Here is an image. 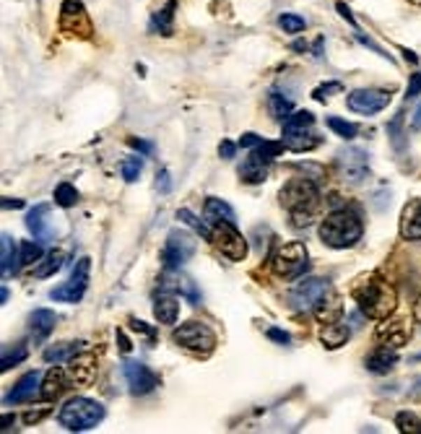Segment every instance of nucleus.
I'll list each match as a JSON object with an SVG mask.
<instances>
[{"instance_id":"nucleus-1","label":"nucleus","mask_w":421,"mask_h":434,"mask_svg":"<svg viewBox=\"0 0 421 434\" xmlns=\"http://www.w3.org/2000/svg\"><path fill=\"white\" fill-rule=\"evenodd\" d=\"M281 205L292 213L294 229H307L312 224V216L320 205V190L312 180L294 177L281 187Z\"/></svg>"},{"instance_id":"nucleus-2","label":"nucleus","mask_w":421,"mask_h":434,"mask_svg":"<svg viewBox=\"0 0 421 434\" xmlns=\"http://www.w3.org/2000/svg\"><path fill=\"white\" fill-rule=\"evenodd\" d=\"M354 299H357L362 314L372 317V320H387L398 307V294L395 289L385 281V278H364L357 289H354Z\"/></svg>"},{"instance_id":"nucleus-3","label":"nucleus","mask_w":421,"mask_h":434,"mask_svg":"<svg viewBox=\"0 0 421 434\" xmlns=\"http://www.w3.org/2000/svg\"><path fill=\"white\" fill-rule=\"evenodd\" d=\"M362 219L354 211L338 208V211H330L320 224V240L333 249H346L354 247L362 240Z\"/></svg>"},{"instance_id":"nucleus-4","label":"nucleus","mask_w":421,"mask_h":434,"mask_svg":"<svg viewBox=\"0 0 421 434\" xmlns=\"http://www.w3.org/2000/svg\"><path fill=\"white\" fill-rule=\"evenodd\" d=\"M101 419H104V406L92 398H71L57 414L60 426H65L68 432H89Z\"/></svg>"},{"instance_id":"nucleus-5","label":"nucleus","mask_w":421,"mask_h":434,"mask_svg":"<svg viewBox=\"0 0 421 434\" xmlns=\"http://www.w3.org/2000/svg\"><path fill=\"white\" fill-rule=\"evenodd\" d=\"M271 268L281 278H299L310 268V255L304 242H286L278 245L276 252L271 255Z\"/></svg>"},{"instance_id":"nucleus-6","label":"nucleus","mask_w":421,"mask_h":434,"mask_svg":"<svg viewBox=\"0 0 421 434\" xmlns=\"http://www.w3.org/2000/svg\"><path fill=\"white\" fill-rule=\"evenodd\" d=\"M172 341L177 343V346L187 349V352L198 354V356H208V354L216 349V333L210 331L206 323L190 320V323H183L180 328H174Z\"/></svg>"},{"instance_id":"nucleus-7","label":"nucleus","mask_w":421,"mask_h":434,"mask_svg":"<svg viewBox=\"0 0 421 434\" xmlns=\"http://www.w3.org/2000/svg\"><path fill=\"white\" fill-rule=\"evenodd\" d=\"M210 242L221 249L224 258L234 260V263L245 260V255H248V240L239 234L237 226L231 222H213V226H210Z\"/></svg>"},{"instance_id":"nucleus-8","label":"nucleus","mask_w":421,"mask_h":434,"mask_svg":"<svg viewBox=\"0 0 421 434\" xmlns=\"http://www.w3.org/2000/svg\"><path fill=\"white\" fill-rule=\"evenodd\" d=\"M192 255H195V240H192V234L180 231V229L169 231L166 245H164V249H162V266H164L166 270H177V268H183Z\"/></svg>"},{"instance_id":"nucleus-9","label":"nucleus","mask_w":421,"mask_h":434,"mask_svg":"<svg viewBox=\"0 0 421 434\" xmlns=\"http://www.w3.org/2000/svg\"><path fill=\"white\" fill-rule=\"evenodd\" d=\"M89 273H92V260L89 258H81L76 263L73 273L71 278L65 281L63 287H57L50 291V296L55 299V302H68V305H76V302H81L83 294H86V289H89Z\"/></svg>"},{"instance_id":"nucleus-10","label":"nucleus","mask_w":421,"mask_h":434,"mask_svg":"<svg viewBox=\"0 0 421 434\" xmlns=\"http://www.w3.org/2000/svg\"><path fill=\"white\" fill-rule=\"evenodd\" d=\"M330 291L328 278H304L289 291V302L297 312H312L317 302Z\"/></svg>"},{"instance_id":"nucleus-11","label":"nucleus","mask_w":421,"mask_h":434,"mask_svg":"<svg viewBox=\"0 0 421 434\" xmlns=\"http://www.w3.org/2000/svg\"><path fill=\"white\" fill-rule=\"evenodd\" d=\"M60 29H63L65 34H71V37H81V39H89L92 37V19H89V13L83 8L81 0H65L63 6H60Z\"/></svg>"},{"instance_id":"nucleus-12","label":"nucleus","mask_w":421,"mask_h":434,"mask_svg":"<svg viewBox=\"0 0 421 434\" xmlns=\"http://www.w3.org/2000/svg\"><path fill=\"white\" fill-rule=\"evenodd\" d=\"M336 164H338L341 180H346L351 185L364 182V177L369 175V154H366L364 148L351 146L346 151H341L338 157H336Z\"/></svg>"},{"instance_id":"nucleus-13","label":"nucleus","mask_w":421,"mask_h":434,"mask_svg":"<svg viewBox=\"0 0 421 434\" xmlns=\"http://www.w3.org/2000/svg\"><path fill=\"white\" fill-rule=\"evenodd\" d=\"M348 110L357 112V115H377L390 104V92L383 89H357V92L348 94Z\"/></svg>"},{"instance_id":"nucleus-14","label":"nucleus","mask_w":421,"mask_h":434,"mask_svg":"<svg viewBox=\"0 0 421 434\" xmlns=\"http://www.w3.org/2000/svg\"><path fill=\"white\" fill-rule=\"evenodd\" d=\"M122 375L128 379V388L133 396H146L159 385L156 372H151L143 361H125L122 364Z\"/></svg>"},{"instance_id":"nucleus-15","label":"nucleus","mask_w":421,"mask_h":434,"mask_svg":"<svg viewBox=\"0 0 421 434\" xmlns=\"http://www.w3.org/2000/svg\"><path fill=\"white\" fill-rule=\"evenodd\" d=\"M159 291H164V294H183L190 305H201V294H198V289H195V281L177 270H166L164 268V276L159 278Z\"/></svg>"},{"instance_id":"nucleus-16","label":"nucleus","mask_w":421,"mask_h":434,"mask_svg":"<svg viewBox=\"0 0 421 434\" xmlns=\"http://www.w3.org/2000/svg\"><path fill=\"white\" fill-rule=\"evenodd\" d=\"M27 229L34 234V240L37 242L55 240V224H52V211H50V205L39 203L27 213Z\"/></svg>"},{"instance_id":"nucleus-17","label":"nucleus","mask_w":421,"mask_h":434,"mask_svg":"<svg viewBox=\"0 0 421 434\" xmlns=\"http://www.w3.org/2000/svg\"><path fill=\"white\" fill-rule=\"evenodd\" d=\"M68 377L73 379L76 385H92L97 377V359L92 354H76L73 359L68 361Z\"/></svg>"},{"instance_id":"nucleus-18","label":"nucleus","mask_w":421,"mask_h":434,"mask_svg":"<svg viewBox=\"0 0 421 434\" xmlns=\"http://www.w3.org/2000/svg\"><path fill=\"white\" fill-rule=\"evenodd\" d=\"M42 390V375L39 372H29L24 377L13 385L8 396H6V406H13V403H24V400H31Z\"/></svg>"},{"instance_id":"nucleus-19","label":"nucleus","mask_w":421,"mask_h":434,"mask_svg":"<svg viewBox=\"0 0 421 434\" xmlns=\"http://www.w3.org/2000/svg\"><path fill=\"white\" fill-rule=\"evenodd\" d=\"M401 234H403V240L421 242V198L411 201V203L403 208Z\"/></svg>"},{"instance_id":"nucleus-20","label":"nucleus","mask_w":421,"mask_h":434,"mask_svg":"<svg viewBox=\"0 0 421 434\" xmlns=\"http://www.w3.org/2000/svg\"><path fill=\"white\" fill-rule=\"evenodd\" d=\"M0 266H3V278H6V281H8L21 266V252L10 234H3V237H0Z\"/></svg>"},{"instance_id":"nucleus-21","label":"nucleus","mask_w":421,"mask_h":434,"mask_svg":"<svg viewBox=\"0 0 421 434\" xmlns=\"http://www.w3.org/2000/svg\"><path fill=\"white\" fill-rule=\"evenodd\" d=\"M377 338H380V346H390V349H401L403 343L408 341V325L403 320H390V323H383L380 331H377Z\"/></svg>"},{"instance_id":"nucleus-22","label":"nucleus","mask_w":421,"mask_h":434,"mask_svg":"<svg viewBox=\"0 0 421 434\" xmlns=\"http://www.w3.org/2000/svg\"><path fill=\"white\" fill-rule=\"evenodd\" d=\"M57 325V314L52 310H34L31 317H29V331L34 335V341H45L50 333L55 331Z\"/></svg>"},{"instance_id":"nucleus-23","label":"nucleus","mask_w":421,"mask_h":434,"mask_svg":"<svg viewBox=\"0 0 421 434\" xmlns=\"http://www.w3.org/2000/svg\"><path fill=\"white\" fill-rule=\"evenodd\" d=\"M395 361H398L395 349L380 346V349H375V352L366 356V370L372 372V375H387L395 367Z\"/></svg>"},{"instance_id":"nucleus-24","label":"nucleus","mask_w":421,"mask_h":434,"mask_svg":"<svg viewBox=\"0 0 421 434\" xmlns=\"http://www.w3.org/2000/svg\"><path fill=\"white\" fill-rule=\"evenodd\" d=\"M65 388H68V385H65V372L60 370V367H52V370H47L45 379H42L39 396L45 398V400H57V398L63 396Z\"/></svg>"},{"instance_id":"nucleus-25","label":"nucleus","mask_w":421,"mask_h":434,"mask_svg":"<svg viewBox=\"0 0 421 434\" xmlns=\"http://www.w3.org/2000/svg\"><path fill=\"white\" fill-rule=\"evenodd\" d=\"M154 314L159 323L174 325L177 323V314H180V302L174 299V294H164L162 291V296H156L154 302Z\"/></svg>"},{"instance_id":"nucleus-26","label":"nucleus","mask_w":421,"mask_h":434,"mask_svg":"<svg viewBox=\"0 0 421 434\" xmlns=\"http://www.w3.org/2000/svg\"><path fill=\"white\" fill-rule=\"evenodd\" d=\"M284 146L289 151H312L315 146H320V138L315 136V130H294V133H284Z\"/></svg>"},{"instance_id":"nucleus-27","label":"nucleus","mask_w":421,"mask_h":434,"mask_svg":"<svg viewBox=\"0 0 421 434\" xmlns=\"http://www.w3.org/2000/svg\"><path fill=\"white\" fill-rule=\"evenodd\" d=\"M312 312L317 314V320H320V323H338V317H341V312H343V307H341V299L336 294H325L320 299V302H317V307H315V310H312Z\"/></svg>"},{"instance_id":"nucleus-28","label":"nucleus","mask_w":421,"mask_h":434,"mask_svg":"<svg viewBox=\"0 0 421 434\" xmlns=\"http://www.w3.org/2000/svg\"><path fill=\"white\" fill-rule=\"evenodd\" d=\"M348 335H351V328H348V325L328 323L320 333V343L325 349H341V346L348 341Z\"/></svg>"},{"instance_id":"nucleus-29","label":"nucleus","mask_w":421,"mask_h":434,"mask_svg":"<svg viewBox=\"0 0 421 434\" xmlns=\"http://www.w3.org/2000/svg\"><path fill=\"white\" fill-rule=\"evenodd\" d=\"M268 177V166L263 161H257L255 157H248L245 164L239 166V180L248 182V185H260Z\"/></svg>"},{"instance_id":"nucleus-30","label":"nucleus","mask_w":421,"mask_h":434,"mask_svg":"<svg viewBox=\"0 0 421 434\" xmlns=\"http://www.w3.org/2000/svg\"><path fill=\"white\" fill-rule=\"evenodd\" d=\"M203 213H206L208 222H237L234 219V208L229 203H224L221 198H208L206 205H203Z\"/></svg>"},{"instance_id":"nucleus-31","label":"nucleus","mask_w":421,"mask_h":434,"mask_svg":"<svg viewBox=\"0 0 421 434\" xmlns=\"http://www.w3.org/2000/svg\"><path fill=\"white\" fill-rule=\"evenodd\" d=\"M65 266V252L63 249H52V252H47L45 258L37 263V268H34V276L37 278H50L55 276L57 270Z\"/></svg>"},{"instance_id":"nucleus-32","label":"nucleus","mask_w":421,"mask_h":434,"mask_svg":"<svg viewBox=\"0 0 421 434\" xmlns=\"http://www.w3.org/2000/svg\"><path fill=\"white\" fill-rule=\"evenodd\" d=\"M81 352V343H52L50 349H45V361H50V364H63V361H71L76 356V354Z\"/></svg>"},{"instance_id":"nucleus-33","label":"nucleus","mask_w":421,"mask_h":434,"mask_svg":"<svg viewBox=\"0 0 421 434\" xmlns=\"http://www.w3.org/2000/svg\"><path fill=\"white\" fill-rule=\"evenodd\" d=\"M174 8H177V0H166V6L159 13H154V21H151V27L159 31V34H164L169 37L174 29H172V21H174Z\"/></svg>"},{"instance_id":"nucleus-34","label":"nucleus","mask_w":421,"mask_h":434,"mask_svg":"<svg viewBox=\"0 0 421 434\" xmlns=\"http://www.w3.org/2000/svg\"><path fill=\"white\" fill-rule=\"evenodd\" d=\"M268 110H271V115H273L276 120L284 122L294 112V104H292V99H286L281 92H271L268 94Z\"/></svg>"},{"instance_id":"nucleus-35","label":"nucleus","mask_w":421,"mask_h":434,"mask_svg":"<svg viewBox=\"0 0 421 434\" xmlns=\"http://www.w3.org/2000/svg\"><path fill=\"white\" fill-rule=\"evenodd\" d=\"M315 128V115L310 110H294L284 120V133H294V130H312Z\"/></svg>"},{"instance_id":"nucleus-36","label":"nucleus","mask_w":421,"mask_h":434,"mask_svg":"<svg viewBox=\"0 0 421 434\" xmlns=\"http://www.w3.org/2000/svg\"><path fill=\"white\" fill-rule=\"evenodd\" d=\"M284 140H263L257 148H252V154L250 157H255L257 161H263V164H271L276 157H281V151H284Z\"/></svg>"},{"instance_id":"nucleus-37","label":"nucleus","mask_w":421,"mask_h":434,"mask_svg":"<svg viewBox=\"0 0 421 434\" xmlns=\"http://www.w3.org/2000/svg\"><path fill=\"white\" fill-rule=\"evenodd\" d=\"M19 252H21V266H27V268H34L39 260L45 258L42 255V245L34 240H24L19 245Z\"/></svg>"},{"instance_id":"nucleus-38","label":"nucleus","mask_w":421,"mask_h":434,"mask_svg":"<svg viewBox=\"0 0 421 434\" xmlns=\"http://www.w3.org/2000/svg\"><path fill=\"white\" fill-rule=\"evenodd\" d=\"M395 426L403 434H421V419L416 414H411V411H401L395 416Z\"/></svg>"},{"instance_id":"nucleus-39","label":"nucleus","mask_w":421,"mask_h":434,"mask_svg":"<svg viewBox=\"0 0 421 434\" xmlns=\"http://www.w3.org/2000/svg\"><path fill=\"white\" fill-rule=\"evenodd\" d=\"M177 219H180V222L183 224H187V226H192V229L198 231V234H201L203 240H208L210 242V226L206 222H201V219H198V216H192L190 211H187V208H180V211H177Z\"/></svg>"},{"instance_id":"nucleus-40","label":"nucleus","mask_w":421,"mask_h":434,"mask_svg":"<svg viewBox=\"0 0 421 434\" xmlns=\"http://www.w3.org/2000/svg\"><path fill=\"white\" fill-rule=\"evenodd\" d=\"M55 203L60 208H71V205L78 203V190H76L71 182H63V185L55 187Z\"/></svg>"},{"instance_id":"nucleus-41","label":"nucleus","mask_w":421,"mask_h":434,"mask_svg":"<svg viewBox=\"0 0 421 434\" xmlns=\"http://www.w3.org/2000/svg\"><path fill=\"white\" fill-rule=\"evenodd\" d=\"M328 128L336 133V136H341V138H357V125L354 122H346V120H341V117H328Z\"/></svg>"},{"instance_id":"nucleus-42","label":"nucleus","mask_w":421,"mask_h":434,"mask_svg":"<svg viewBox=\"0 0 421 434\" xmlns=\"http://www.w3.org/2000/svg\"><path fill=\"white\" fill-rule=\"evenodd\" d=\"M278 27L284 29L286 34H299V31H304V19L297 16V13H281L278 16Z\"/></svg>"},{"instance_id":"nucleus-43","label":"nucleus","mask_w":421,"mask_h":434,"mask_svg":"<svg viewBox=\"0 0 421 434\" xmlns=\"http://www.w3.org/2000/svg\"><path fill=\"white\" fill-rule=\"evenodd\" d=\"M143 172V159L141 157H128L122 161V177H125V182H136L138 177Z\"/></svg>"},{"instance_id":"nucleus-44","label":"nucleus","mask_w":421,"mask_h":434,"mask_svg":"<svg viewBox=\"0 0 421 434\" xmlns=\"http://www.w3.org/2000/svg\"><path fill=\"white\" fill-rule=\"evenodd\" d=\"M27 356H29L27 346H24V343H16V352H6V354H3V364H0V370L8 372L10 367L21 364V361L27 359Z\"/></svg>"},{"instance_id":"nucleus-45","label":"nucleus","mask_w":421,"mask_h":434,"mask_svg":"<svg viewBox=\"0 0 421 434\" xmlns=\"http://www.w3.org/2000/svg\"><path fill=\"white\" fill-rule=\"evenodd\" d=\"M401 125H403V112H401V115H395L393 120L387 122V133H390V140H393V146L398 148V151H403V146H406Z\"/></svg>"},{"instance_id":"nucleus-46","label":"nucleus","mask_w":421,"mask_h":434,"mask_svg":"<svg viewBox=\"0 0 421 434\" xmlns=\"http://www.w3.org/2000/svg\"><path fill=\"white\" fill-rule=\"evenodd\" d=\"M341 89H343V86H341L338 81H333V83H325V86H317V89L312 92V96H315L317 102H325L330 94H333V92H341Z\"/></svg>"},{"instance_id":"nucleus-47","label":"nucleus","mask_w":421,"mask_h":434,"mask_svg":"<svg viewBox=\"0 0 421 434\" xmlns=\"http://www.w3.org/2000/svg\"><path fill=\"white\" fill-rule=\"evenodd\" d=\"M266 335H268V338H271V341L281 343V346H289V341H292V338H289V333L281 331V328H268Z\"/></svg>"},{"instance_id":"nucleus-48","label":"nucleus","mask_w":421,"mask_h":434,"mask_svg":"<svg viewBox=\"0 0 421 434\" xmlns=\"http://www.w3.org/2000/svg\"><path fill=\"white\" fill-rule=\"evenodd\" d=\"M50 414V408H39V411H27V414H24V424H39V421H42V419H45V416Z\"/></svg>"},{"instance_id":"nucleus-49","label":"nucleus","mask_w":421,"mask_h":434,"mask_svg":"<svg viewBox=\"0 0 421 434\" xmlns=\"http://www.w3.org/2000/svg\"><path fill=\"white\" fill-rule=\"evenodd\" d=\"M169 187H172L169 172H166V169H162V172L156 175V190H159V193H169Z\"/></svg>"},{"instance_id":"nucleus-50","label":"nucleus","mask_w":421,"mask_h":434,"mask_svg":"<svg viewBox=\"0 0 421 434\" xmlns=\"http://www.w3.org/2000/svg\"><path fill=\"white\" fill-rule=\"evenodd\" d=\"M421 94V73H413L411 81H408V92H406V99H413Z\"/></svg>"},{"instance_id":"nucleus-51","label":"nucleus","mask_w":421,"mask_h":434,"mask_svg":"<svg viewBox=\"0 0 421 434\" xmlns=\"http://www.w3.org/2000/svg\"><path fill=\"white\" fill-rule=\"evenodd\" d=\"M260 143H263V138H260V136H255V133H245V136L239 138V146H242V148H257Z\"/></svg>"},{"instance_id":"nucleus-52","label":"nucleus","mask_w":421,"mask_h":434,"mask_svg":"<svg viewBox=\"0 0 421 434\" xmlns=\"http://www.w3.org/2000/svg\"><path fill=\"white\" fill-rule=\"evenodd\" d=\"M336 8H338V13H341V16H343V19L348 21V24H351V27H354V29H359L357 19H354V13L348 10V6H346V3H336Z\"/></svg>"},{"instance_id":"nucleus-53","label":"nucleus","mask_w":421,"mask_h":434,"mask_svg":"<svg viewBox=\"0 0 421 434\" xmlns=\"http://www.w3.org/2000/svg\"><path fill=\"white\" fill-rule=\"evenodd\" d=\"M234 151H237V146L231 143V140H221V146H219V154L224 159H231L234 157Z\"/></svg>"},{"instance_id":"nucleus-54","label":"nucleus","mask_w":421,"mask_h":434,"mask_svg":"<svg viewBox=\"0 0 421 434\" xmlns=\"http://www.w3.org/2000/svg\"><path fill=\"white\" fill-rule=\"evenodd\" d=\"M130 325H133V331L143 333V335H148V338H154V331H151L148 325H143V323H141V320H130Z\"/></svg>"},{"instance_id":"nucleus-55","label":"nucleus","mask_w":421,"mask_h":434,"mask_svg":"<svg viewBox=\"0 0 421 434\" xmlns=\"http://www.w3.org/2000/svg\"><path fill=\"white\" fill-rule=\"evenodd\" d=\"M130 146L133 148H138V151H143V154H151V151H154V146H151V143H146V140H130Z\"/></svg>"},{"instance_id":"nucleus-56","label":"nucleus","mask_w":421,"mask_h":434,"mask_svg":"<svg viewBox=\"0 0 421 434\" xmlns=\"http://www.w3.org/2000/svg\"><path fill=\"white\" fill-rule=\"evenodd\" d=\"M117 341H120V349L128 354L130 352V341L125 338V333H122V331H117Z\"/></svg>"},{"instance_id":"nucleus-57","label":"nucleus","mask_w":421,"mask_h":434,"mask_svg":"<svg viewBox=\"0 0 421 434\" xmlns=\"http://www.w3.org/2000/svg\"><path fill=\"white\" fill-rule=\"evenodd\" d=\"M3 208H24V201H10V198H3Z\"/></svg>"},{"instance_id":"nucleus-58","label":"nucleus","mask_w":421,"mask_h":434,"mask_svg":"<svg viewBox=\"0 0 421 434\" xmlns=\"http://www.w3.org/2000/svg\"><path fill=\"white\" fill-rule=\"evenodd\" d=\"M413 320L421 323V294L416 296V305H413Z\"/></svg>"},{"instance_id":"nucleus-59","label":"nucleus","mask_w":421,"mask_h":434,"mask_svg":"<svg viewBox=\"0 0 421 434\" xmlns=\"http://www.w3.org/2000/svg\"><path fill=\"white\" fill-rule=\"evenodd\" d=\"M411 128H413V130H419V128H421V104H419V107H416V115H413Z\"/></svg>"},{"instance_id":"nucleus-60","label":"nucleus","mask_w":421,"mask_h":434,"mask_svg":"<svg viewBox=\"0 0 421 434\" xmlns=\"http://www.w3.org/2000/svg\"><path fill=\"white\" fill-rule=\"evenodd\" d=\"M10 424H13V416H10V414H6V416H3V426H0V429H3V432H8V429H10Z\"/></svg>"},{"instance_id":"nucleus-61","label":"nucleus","mask_w":421,"mask_h":434,"mask_svg":"<svg viewBox=\"0 0 421 434\" xmlns=\"http://www.w3.org/2000/svg\"><path fill=\"white\" fill-rule=\"evenodd\" d=\"M403 55H406V60H411V63H416V60H419V57L413 55L411 50H403Z\"/></svg>"},{"instance_id":"nucleus-62","label":"nucleus","mask_w":421,"mask_h":434,"mask_svg":"<svg viewBox=\"0 0 421 434\" xmlns=\"http://www.w3.org/2000/svg\"><path fill=\"white\" fill-rule=\"evenodd\" d=\"M8 296H10V291L6 287H3V294H0V299H3V305H6V302H8Z\"/></svg>"}]
</instances>
